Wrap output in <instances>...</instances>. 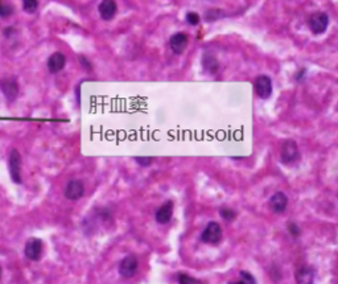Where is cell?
Listing matches in <instances>:
<instances>
[{
	"mask_svg": "<svg viewBox=\"0 0 338 284\" xmlns=\"http://www.w3.org/2000/svg\"><path fill=\"white\" fill-rule=\"evenodd\" d=\"M23 8L25 12L33 14L38 8V1L37 0H25L23 3Z\"/></svg>",
	"mask_w": 338,
	"mask_h": 284,
	"instance_id": "cell-18",
	"label": "cell"
},
{
	"mask_svg": "<svg viewBox=\"0 0 338 284\" xmlns=\"http://www.w3.org/2000/svg\"><path fill=\"white\" fill-rule=\"evenodd\" d=\"M270 208L275 213H283L288 206V197L283 192H276L270 199Z\"/></svg>",
	"mask_w": 338,
	"mask_h": 284,
	"instance_id": "cell-10",
	"label": "cell"
},
{
	"mask_svg": "<svg viewBox=\"0 0 338 284\" xmlns=\"http://www.w3.org/2000/svg\"><path fill=\"white\" fill-rule=\"evenodd\" d=\"M169 45H170V49L173 50L176 54H181L184 53V50L188 47V36L183 32H179V33H174L170 40H169Z\"/></svg>",
	"mask_w": 338,
	"mask_h": 284,
	"instance_id": "cell-11",
	"label": "cell"
},
{
	"mask_svg": "<svg viewBox=\"0 0 338 284\" xmlns=\"http://www.w3.org/2000/svg\"><path fill=\"white\" fill-rule=\"evenodd\" d=\"M305 74H306L305 69H301V70L299 71L297 74H296V80H297V81H303V80H304V76H305Z\"/></svg>",
	"mask_w": 338,
	"mask_h": 284,
	"instance_id": "cell-27",
	"label": "cell"
},
{
	"mask_svg": "<svg viewBox=\"0 0 338 284\" xmlns=\"http://www.w3.org/2000/svg\"><path fill=\"white\" fill-rule=\"evenodd\" d=\"M0 89L8 102H14L19 95V82L15 77H8L0 81Z\"/></svg>",
	"mask_w": 338,
	"mask_h": 284,
	"instance_id": "cell-6",
	"label": "cell"
},
{
	"mask_svg": "<svg viewBox=\"0 0 338 284\" xmlns=\"http://www.w3.org/2000/svg\"><path fill=\"white\" fill-rule=\"evenodd\" d=\"M240 278L244 284H256V280L253 275L247 272V271H240Z\"/></svg>",
	"mask_w": 338,
	"mask_h": 284,
	"instance_id": "cell-21",
	"label": "cell"
},
{
	"mask_svg": "<svg viewBox=\"0 0 338 284\" xmlns=\"http://www.w3.org/2000/svg\"><path fill=\"white\" fill-rule=\"evenodd\" d=\"M66 64V57L60 52L53 53L52 56L48 58V70L56 74V73H60V71L65 67Z\"/></svg>",
	"mask_w": 338,
	"mask_h": 284,
	"instance_id": "cell-12",
	"label": "cell"
},
{
	"mask_svg": "<svg viewBox=\"0 0 338 284\" xmlns=\"http://www.w3.org/2000/svg\"><path fill=\"white\" fill-rule=\"evenodd\" d=\"M80 62L82 64V67L86 69V70H91V64H90L87 60H86V57H84V56H81L80 57Z\"/></svg>",
	"mask_w": 338,
	"mask_h": 284,
	"instance_id": "cell-26",
	"label": "cell"
},
{
	"mask_svg": "<svg viewBox=\"0 0 338 284\" xmlns=\"http://www.w3.org/2000/svg\"><path fill=\"white\" fill-rule=\"evenodd\" d=\"M14 14V7L10 4H0V17H10Z\"/></svg>",
	"mask_w": 338,
	"mask_h": 284,
	"instance_id": "cell-20",
	"label": "cell"
},
{
	"mask_svg": "<svg viewBox=\"0 0 338 284\" xmlns=\"http://www.w3.org/2000/svg\"><path fill=\"white\" fill-rule=\"evenodd\" d=\"M84 194V185L81 180H71L65 188V197L71 201L80 200Z\"/></svg>",
	"mask_w": 338,
	"mask_h": 284,
	"instance_id": "cell-9",
	"label": "cell"
},
{
	"mask_svg": "<svg viewBox=\"0 0 338 284\" xmlns=\"http://www.w3.org/2000/svg\"><path fill=\"white\" fill-rule=\"evenodd\" d=\"M137 267H139V262L135 255L126 256L120 265H119V274L122 275L123 278H131L136 274Z\"/></svg>",
	"mask_w": 338,
	"mask_h": 284,
	"instance_id": "cell-7",
	"label": "cell"
},
{
	"mask_svg": "<svg viewBox=\"0 0 338 284\" xmlns=\"http://www.w3.org/2000/svg\"><path fill=\"white\" fill-rule=\"evenodd\" d=\"M222 239V229L220 223L209 222L201 234V241L207 245H218Z\"/></svg>",
	"mask_w": 338,
	"mask_h": 284,
	"instance_id": "cell-2",
	"label": "cell"
},
{
	"mask_svg": "<svg viewBox=\"0 0 338 284\" xmlns=\"http://www.w3.org/2000/svg\"><path fill=\"white\" fill-rule=\"evenodd\" d=\"M288 232L291 233L292 237H295V238H297L299 235H300V229H299V226L293 222L288 223Z\"/></svg>",
	"mask_w": 338,
	"mask_h": 284,
	"instance_id": "cell-23",
	"label": "cell"
},
{
	"mask_svg": "<svg viewBox=\"0 0 338 284\" xmlns=\"http://www.w3.org/2000/svg\"><path fill=\"white\" fill-rule=\"evenodd\" d=\"M186 21H188L190 25H197L200 23V15L197 12H189L186 15Z\"/></svg>",
	"mask_w": 338,
	"mask_h": 284,
	"instance_id": "cell-22",
	"label": "cell"
},
{
	"mask_svg": "<svg viewBox=\"0 0 338 284\" xmlns=\"http://www.w3.org/2000/svg\"><path fill=\"white\" fill-rule=\"evenodd\" d=\"M280 157L284 164H292L300 159V151L299 147L293 140H287L284 142L282 147V152H280Z\"/></svg>",
	"mask_w": 338,
	"mask_h": 284,
	"instance_id": "cell-3",
	"label": "cell"
},
{
	"mask_svg": "<svg viewBox=\"0 0 338 284\" xmlns=\"http://www.w3.org/2000/svg\"><path fill=\"white\" fill-rule=\"evenodd\" d=\"M202 64H203V67L205 70H207L211 74H214L217 70H218V62L213 56H205L203 60H202Z\"/></svg>",
	"mask_w": 338,
	"mask_h": 284,
	"instance_id": "cell-16",
	"label": "cell"
},
{
	"mask_svg": "<svg viewBox=\"0 0 338 284\" xmlns=\"http://www.w3.org/2000/svg\"><path fill=\"white\" fill-rule=\"evenodd\" d=\"M308 24H309L312 33L319 36L326 32L329 25V16L325 12H316V14L310 15Z\"/></svg>",
	"mask_w": 338,
	"mask_h": 284,
	"instance_id": "cell-1",
	"label": "cell"
},
{
	"mask_svg": "<svg viewBox=\"0 0 338 284\" xmlns=\"http://www.w3.org/2000/svg\"><path fill=\"white\" fill-rule=\"evenodd\" d=\"M0 278H1V268H0Z\"/></svg>",
	"mask_w": 338,
	"mask_h": 284,
	"instance_id": "cell-29",
	"label": "cell"
},
{
	"mask_svg": "<svg viewBox=\"0 0 338 284\" xmlns=\"http://www.w3.org/2000/svg\"><path fill=\"white\" fill-rule=\"evenodd\" d=\"M25 256L29 261H38L42 255V242L38 238H31L25 245Z\"/></svg>",
	"mask_w": 338,
	"mask_h": 284,
	"instance_id": "cell-8",
	"label": "cell"
},
{
	"mask_svg": "<svg viewBox=\"0 0 338 284\" xmlns=\"http://www.w3.org/2000/svg\"><path fill=\"white\" fill-rule=\"evenodd\" d=\"M220 12V10H211V11H207L206 16H205V19L207 20V21H214V20L220 19L222 15H216Z\"/></svg>",
	"mask_w": 338,
	"mask_h": 284,
	"instance_id": "cell-24",
	"label": "cell"
},
{
	"mask_svg": "<svg viewBox=\"0 0 338 284\" xmlns=\"http://www.w3.org/2000/svg\"><path fill=\"white\" fill-rule=\"evenodd\" d=\"M295 279L297 284H313L315 282V271L310 267H301L296 271Z\"/></svg>",
	"mask_w": 338,
	"mask_h": 284,
	"instance_id": "cell-15",
	"label": "cell"
},
{
	"mask_svg": "<svg viewBox=\"0 0 338 284\" xmlns=\"http://www.w3.org/2000/svg\"><path fill=\"white\" fill-rule=\"evenodd\" d=\"M220 214H221V217L223 218V219H226V221H233V219H235V217H237V213L230 208H222L221 210H220Z\"/></svg>",
	"mask_w": 338,
	"mask_h": 284,
	"instance_id": "cell-19",
	"label": "cell"
},
{
	"mask_svg": "<svg viewBox=\"0 0 338 284\" xmlns=\"http://www.w3.org/2000/svg\"><path fill=\"white\" fill-rule=\"evenodd\" d=\"M254 89L255 93L260 97L262 100H268L272 94V82L268 76H259L255 78L254 82Z\"/></svg>",
	"mask_w": 338,
	"mask_h": 284,
	"instance_id": "cell-5",
	"label": "cell"
},
{
	"mask_svg": "<svg viewBox=\"0 0 338 284\" xmlns=\"http://www.w3.org/2000/svg\"><path fill=\"white\" fill-rule=\"evenodd\" d=\"M229 284H244V283L242 282V280H238V282H230Z\"/></svg>",
	"mask_w": 338,
	"mask_h": 284,
	"instance_id": "cell-28",
	"label": "cell"
},
{
	"mask_svg": "<svg viewBox=\"0 0 338 284\" xmlns=\"http://www.w3.org/2000/svg\"><path fill=\"white\" fill-rule=\"evenodd\" d=\"M135 161H137L140 166L148 167L151 163H153V157H135Z\"/></svg>",
	"mask_w": 338,
	"mask_h": 284,
	"instance_id": "cell-25",
	"label": "cell"
},
{
	"mask_svg": "<svg viewBox=\"0 0 338 284\" xmlns=\"http://www.w3.org/2000/svg\"><path fill=\"white\" fill-rule=\"evenodd\" d=\"M179 283L180 284H205L203 282L198 279H194L192 276H189L186 274H180L179 275Z\"/></svg>",
	"mask_w": 338,
	"mask_h": 284,
	"instance_id": "cell-17",
	"label": "cell"
},
{
	"mask_svg": "<svg viewBox=\"0 0 338 284\" xmlns=\"http://www.w3.org/2000/svg\"><path fill=\"white\" fill-rule=\"evenodd\" d=\"M98 10H99V15H101V17H102V19L106 20V21H108V20H113L114 17H115V15H117V11H118L117 3L113 1V0H103V1H101Z\"/></svg>",
	"mask_w": 338,
	"mask_h": 284,
	"instance_id": "cell-13",
	"label": "cell"
},
{
	"mask_svg": "<svg viewBox=\"0 0 338 284\" xmlns=\"http://www.w3.org/2000/svg\"><path fill=\"white\" fill-rule=\"evenodd\" d=\"M11 179L16 184H21V156L17 150H12L8 160Z\"/></svg>",
	"mask_w": 338,
	"mask_h": 284,
	"instance_id": "cell-4",
	"label": "cell"
},
{
	"mask_svg": "<svg viewBox=\"0 0 338 284\" xmlns=\"http://www.w3.org/2000/svg\"><path fill=\"white\" fill-rule=\"evenodd\" d=\"M172 216H173V202L172 201H167L156 212V221L161 223V225H164V223H168L170 221Z\"/></svg>",
	"mask_w": 338,
	"mask_h": 284,
	"instance_id": "cell-14",
	"label": "cell"
}]
</instances>
